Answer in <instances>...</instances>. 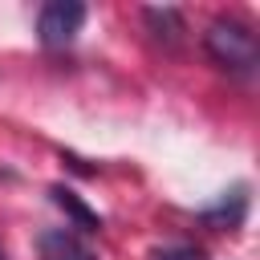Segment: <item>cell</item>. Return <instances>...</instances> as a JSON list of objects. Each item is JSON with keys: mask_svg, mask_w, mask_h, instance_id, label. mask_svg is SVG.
<instances>
[{"mask_svg": "<svg viewBox=\"0 0 260 260\" xmlns=\"http://www.w3.org/2000/svg\"><path fill=\"white\" fill-rule=\"evenodd\" d=\"M81 20H85V8L73 4V0H53L37 12V37L45 49H65L77 32H81Z\"/></svg>", "mask_w": 260, "mask_h": 260, "instance_id": "cell-2", "label": "cell"}, {"mask_svg": "<svg viewBox=\"0 0 260 260\" xmlns=\"http://www.w3.org/2000/svg\"><path fill=\"white\" fill-rule=\"evenodd\" d=\"M53 199H57V203H61V207H65V211H69L85 232H98V228H102V219H98V215H93V211H89V207H85L69 187H53Z\"/></svg>", "mask_w": 260, "mask_h": 260, "instance_id": "cell-5", "label": "cell"}, {"mask_svg": "<svg viewBox=\"0 0 260 260\" xmlns=\"http://www.w3.org/2000/svg\"><path fill=\"white\" fill-rule=\"evenodd\" d=\"M154 260H203V252H199V248H191V244H175V248L154 252Z\"/></svg>", "mask_w": 260, "mask_h": 260, "instance_id": "cell-6", "label": "cell"}, {"mask_svg": "<svg viewBox=\"0 0 260 260\" xmlns=\"http://www.w3.org/2000/svg\"><path fill=\"white\" fill-rule=\"evenodd\" d=\"M0 260H8V256H4V248H0Z\"/></svg>", "mask_w": 260, "mask_h": 260, "instance_id": "cell-7", "label": "cell"}, {"mask_svg": "<svg viewBox=\"0 0 260 260\" xmlns=\"http://www.w3.org/2000/svg\"><path fill=\"white\" fill-rule=\"evenodd\" d=\"M203 49L215 65H223L232 73H252L256 69V37L236 16H215L203 32Z\"/></svg>", "mask_w": 260, "mask_h": 260, "instance_id": "cell-1", "label": "cell"}, {"mask_svg": "<svg viewBox=\"0 0 260 260\" xmlns=\"http://www.w3.org/2000/svg\"><path fill=\"white\" fill-rule=\"evenodd\" d=\"M146 24H150V32H154L158 41H167V45H175L179 32H183V16H179L175 8H146Z\"/></svg>", "mask_w": 260, "mask_h": 260, "instance_id": "cell-4", "label": "cell"}, {"mask_svg": "<svg viewBox=\"0 0 260 260\" xmlns=\"http://www.w3.org/2000/svg\"><path fill=\"white\" fill-rule=\"evenodd\" d=\"M41 260H98L73 232H65V228H49V232H41Z\"/></svg>", "mask_w": 260, "mask_h": 260, "instance_id": "cell-3", "label": "cell"}]
</instances>
